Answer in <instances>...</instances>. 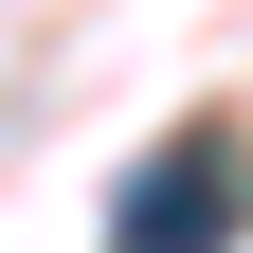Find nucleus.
<instances>
[{
	"label": "nucleus",
	"mask_w": 253,
	"mask_h": 253,
	"mask_svg": "<svg viewBox=\"0 0 253 253\" xmlns=\"http://www.w3.org/2000/svg\"><path fill=\"white\" fill-rule=\"evenodd\" d=\"M235 217H253V145H235V126H181L163 163H145V199H126L109 253H217Z\"/></svg>",
	"instance_id": "nucleus-1"
}]
</instances>
